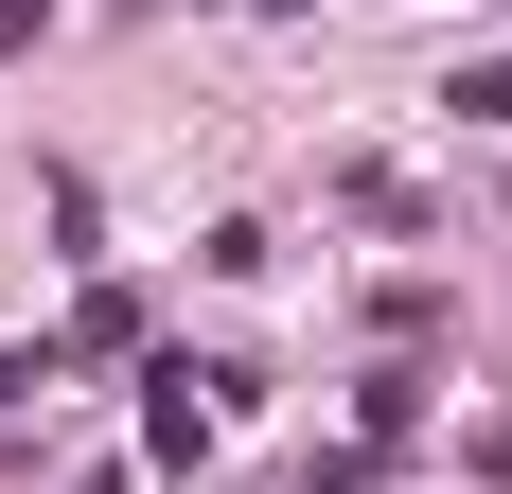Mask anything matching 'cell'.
<instances>
[{
    "instance_id": "6da1fadb",
    "label": "cell",
    "mask_w": 512,
    "mask_h": 494,
    "mask_svg": "<svg viewBox=\"0 0 512 494\" xmlns=\"http://www.w3.org/2000/svg\"><path fill=\"white\" fill-rule=\"evenodd\" d=\"M142 442H159V477H195V459H212V406H177V371H159V406H142Z\"/></svg>"
},
{
    "instance_id": "7a4b0ae2",
    "label": "cell",
    "mask_w": 512,
    "mask_h": 494,
    "mask_svg": "<svg viewBox=\"0 0 512 494\" xmlns=\"http://www.w3.org/2000/svg\"><path fill=\"white\" fill-rule=\"evenodd\" d=\"M460 106H477V124H512V53H495V71H460Z\"/></svg>"
}]
</instances>
